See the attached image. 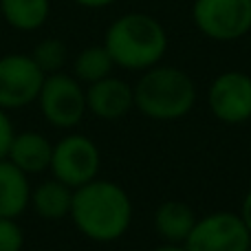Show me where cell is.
Returning a JSON list of instances; mask_svg holds the SVG:
<instances>
[{
  "instance_id": "cell-8",
  "label": "cell",
  "mask_w": 251,
  "mask_h": 251,
  "mask_svg": "<svg viewBox=\"0 0 251 251\" xmlns=\"http://www.w3.org/2000/svg\"><path fill=\"white\" fill-rule=\"evenodd\" d=\"M183 245L187 251H249L251 234L238 212H212L196 221Z\"/></svg>"
},
{
  "instance_id": "cell-1",
  "label": "cell",
  "mask_w": 251,
  "mask_h": 251,
  "mask_svg": "<svg viewBox=\"0 0 251 251\" xmlns=\"http://www.w3.org/2000/svg\"><path fill=\"white\" fill-rule=\"evenodd\" d=\"M134 207L119 183L100 178L73 190L71 221L91 243L110 245L122 240L132 225Z\"/></svg>"
},
{
  "instance_id": "cell-10",
  "label": "cell",
  "mask_w": 251,
  "mask_h": 251,
  "mask_svg": "<svg viewBox=\"0 0 251 251\" xmlns=\"http://www.w3.org/2000/svg\"><path fill=\"white\" fill-rule=\"evenodd\" d=\"M86 108L101 122H117L134 108V86L122 77H108L86 86Z\"/></svg>"
},
{
  "instance_id": "cell-20",
  "label": "cell",
  "mask_w": 251,
  "mask_h": 251,
  "mask_svg": "<svg viewBox=\"0 0 251 251\" xmlns=\"http://www.w3.org/2000/svg\"><path fill=\"white\" fill-rule=\"evenodd\" d=\"M240 218H243V223L247 225V229H249V234H251V187H249V192L245 194V199H243V203H240Z\"/></svg>"
},
{
  "instance_id": "cell-2",
  "label": "cell",
  "mask_w": 251,
  "mask_h": 251,
  "mask_svg": "<svg viewBox=\"0 0 251 251\" xmlns=\"http://www.w3.org/2000/svg\"><path fill=\"white\" fill-rule=\"evenodd\" d=\"M101 44L117 69L143 73L163 62L170 38L165 26L154 16L143 11H128L106 26Z\"/></svg>"
},
{
  "instance_id": "cell-17",
  "label": "cell",
  "mask_w": 251,
  "mask_h": 251,
  "mask_svg": "<svg viewBox=\"0 0 251 251\" xmlns=\"http://www.w3.org/2000/svg\"><path fill=\"white\" fill-rule=\"evenodd\" d=\"M44 75L62 73L69 62V47L60 38H44L29 53Z\"/></svg>"
},
{
  "instance_id": "cell-23",
  "label": "cell",
  "mask_w": 251,
  "mask_h": 251,
  "mask_svg": "<svg viewBox=\"0 0 251 251\" xmlns=\"http://www.w3.org/2000/svg\"><path fill=\"white\" fill-rule=\"evenodd\" d=\"M249 251H251V247H249Z\"/></svg>"
},
{
  "instance_id": "cell-3",
  "label": "cell",
  "mask_w": 251,
  "mask_h": 251,
  "mask_svg": "<svg viewBox=\"0 0 251 251\" xmlns=\"http://www.w3.org/2000/svg\"><path fill=\"white\" fill-rule=\"evenodd\" d=\"M196 84L183 69L156 64L134 84V108L152 122H178L196 106Z\"/></svg>"
},
{
  "instance_id": "cell-21",
  "label": "cell",
  "mask_w": 251,
  "mask_h": 251,
  "mask_svg": "<svg viewBox=\"0 0 251 251\" xmlns=\"http://www.w3.org/2000/svg\"><path fill=\"white\" fill-rule=\"evenodd\" d=\"M73 2L82 9H106L110 4L119 2V0H73Z\"/></svg>"
},
{
  "instance_id": "cell-5",
  "label": "cell",
  "mask_w": 251,
  "mask_h": 251,
  "mask_svg": "<svg viewBox=\"0 0 251 251\" xmlns=\"http://www.w3.org/2000/svg\"><path fill=\"white\" fill-rule=\"evenodd\" d=\"M192 22L214 42H236L251 33V0H194Z\"/></svg>"
},
{
  "instance_id": "cell-12",
  "label": "cell",
  "mask_w": 251,
  "mask_h": 251,
  "mask_svg": "<svg viewBox=\"0 0 251 251\" xmlns=\"http://www.w3.org/2000/svg\"><path fill=\"white\" fill-rule=\"evenodd\" d=\"M29 174L22 172L9 159H0V216L20 218L31 203Z\"/></svg>"
},
{
  "instance_id": "cell-4",
  "label": "cell",
  "mask_w": 251,
  "mask_h": 251,
  "mask_svg": "<svg viewBox=\"0 0 251 251\" xmlns=\"http://www.w3.org/2000/svg\"><path fill=\"white\" fill-rule=\"evenodd\" d=\"M40 113L44 122L53 128L73 130L86 117V86L69 73H53L44 77L42 91L38 95Z\"/></svg>"
},
{
  "instance_id": "cell-9",
  "label": "cell",
  "mask_w": 251,
  "mask_h": 251,
  "mask_svg": "<svg viewBox=\"0 0 251 251\" xmlns=\"http://www.w3.org/2000/svg\"><path fill=\"white\" fill-rule=\"evenodd\" d=\"M207 108L221 124L240 126L251 119V75L223 71L207 86Z\"/></svg>"
},
{
  "instance_id": "cell-16",
  "label": "cell",
  "mask_w": 251,
  "mask_h": 251,
  "mask_svg": "<svg viewBox=\"0 0 251 251\" xmlns=\"http://www.w3.org/2000/svg\"><path fill=\"white\" fill-rule=\"evenodd\" d=\"M113 69H115V62L108 55L104 44H91V47H84L75 55L73 73L71 75L77 82H82L84 86H91V84L113 75Z\"/></svg>"
},
{
  "instance_id": "cell-22",
  "label": "cell",
  "mask_w": 251,
  "mask_h": 251,
  "mask_svg": "<svg viewBox=\"0 0 251 251\" xmlns=\"http://www.w3.org/2000/svg\"><path fill=\"white\" fill-rule=\"evenodd\" d=\"M152 251H187L185 245H172V243H161L159 247H154Z\"/></svg>"
},
{
  "instance_id": "cell-18",
  "label": "cell",
  "mask_w": 251,
  "mask_h": 251,
  "mask_svg": "<svg viewBox=\"0 0 251 251\" xmlns=\"http://www.w3.org/2000/svg\"><path fill=\"white\" fill-rule=\"evenodd\" d=\"M25 247V229L18 218L0 216V251H22Z\"/></svg>"
},
{
  "instance_id": "cell-15",
  "label": "cell",
  "mask_w": 251,
  "mask_h": 251,
  "mask_svg": "<svg viewBox=\"0 0 251 251\" xmlns=\"http://www.w3.org/2000/svg\"><path fill=\"white\" fill-rule=\"evenodd\" d=\"M0 16L20 33L40 31L51 16V0H0Z\"/></svg>"
},
{
  "instance_id": "cell-6",
  "label": "cell",
  "mask_w": 251,
  "mask_h": 251,
  "mask_svg": "<svg viewBox=\"0 0 251 251\" xmlns=\"http://www.w3.org/2000/svg\"><path fill=\"white\" fill-rule=\"evenodd\" d=\"M101 168V152L91 137L79 132H71L53 143V156L49 172L53 178L66 183L69 187L86 185L100 176Z\"/></svg>"
},
{
  "instance_id": "cell-14",
  "label": "cell",
  "mask_w": 251,
  "mask_h": 251,
  "mask_svg": "<svg viewBox=\"0 0 251 251\" xmlns=\"http://www.w3.org/2000/svg\"><path fill=\"white\" fill-rule=\"evenodd\" d=\"M71 205H73V187L57 178H47L38 183L31 190L29 207L38 214L42 221H62L71 216Z\"/></svg>"
},
{
  "instance_id": "cell-13",
  "label": "cell",
  "mask_w": 251,
  "mask_h": 251,
  "mask_svg": "<svg viewBox=\"0 0 251 251\" xmlns=\"http://www.w3.org/2000/svg\"><path fill=\"white\" fill-rule=\"evenodd\" d=\"M199 216L194 214V209L183 201H165L154 209L152 216V225L154 231L163 243L172 245H183L187 240V236L192 234Z\"/></svg>"
},
{
  "instance_id": "cell-11",
  "label": "cell",
  "mask_w": 251,
  "mask_h": 251,
  "mask_svg": "<svg viewBox=\"0 0 251 251\" xmlns=\"http://www.w3.org/2000/svg\"><path fill=\"white\" fill-rule=\"evenodd\" d=\"M51 156H53V143L38 130H22L16 132L9 148L7 159L13 165L31 174H42L51 168Z\"/></svg>"
},
{
  "instance_id": "cell-19",
  "label": "cell",
  "mask_w": 251,
  "mask_h": 251,
  "mask_svg": "<svg viewBox=\"0 0 251 251\" xmlns=\"http://www.w3.org/2000/svg\"><path fill=\"white\" fill-rule=\"evenodd\" d=\"M13 137H16V126H13L7 110L0 108V159H7Z\"/></svg>"
},
{
  "instance_id": "cell-7",
  "label": "cell",
  "mask_w": 251,
  "mask_h": 251,
  "mask_svg": "<svg viewBox=\"0 0 251 251\" xmlns=\"http://www.w3.org/2000/svg\"><path fill=\"white\" fill-rule=\"evenodd\" d=\"M47 75L26 53L0 57V108L11 113L35 104Z\"/></svg>"
}]
</instances>
